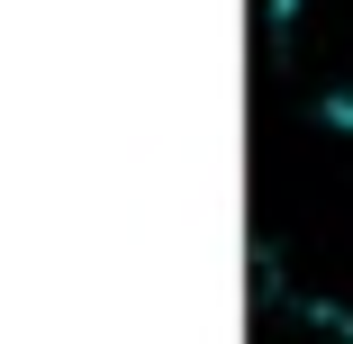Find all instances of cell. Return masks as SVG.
<instances>
[{"mask_svg": "<svg viewBox=\"0 0 353 344\" xmlns=\"http://www.w3.org/2000/svg\"><path fill=\"white\" fill-rule=\"evenodd\" d=\"M254 19H263V37H281V28L299 19V0H254Z\"/></svg>", "mask_w": 353, "mask_h": 344, "instance_id": "1", "label": "cell"}, {"mask_svg": "<svg viewBox=\"0 0 353 344\" xmlns=\"http://www.w3.org/2000/svg\"><path fill=\"white\" fill-rule=\"evenodd\" d=\"M335 344H353V335H335Z\"/></svg>", "mask_w": 353, "mask_h": 344, "instance_id": "2", "label": "cell"}]
</instances>
